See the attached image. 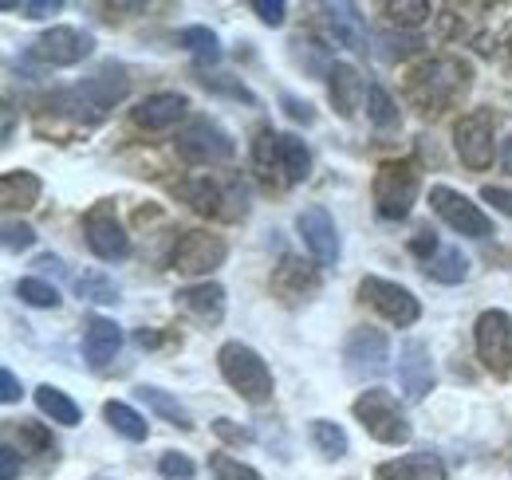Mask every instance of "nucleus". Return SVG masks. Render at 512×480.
<instances>
[{"label": "nucleus", "mask_w": 512, "mask_h": 480, "mask_svg": "<svg viewBox=\"0 0 512 480\" xmlns=\"http://www.w3.org/2000/svg\"><path fill=\"white\" fill-rule=\"evenodd\" d=\"M178 154L193 166H217V162H229L237 154V142H233L229 130H221L213 119H193L178 134Z\"/></svg>", "instance_id": "nucleus-8"}, {"label": "nucleus", "mask_w": 512, "mask_h": 480, "mask_svg": "<svg viewBox=\"0 0 512 480\" xmlns=\"http://www.w3.org/2000/svg\"><path fill=\"white\" fill-rule=\"evenodd\" d=\"M158 469H162L166 477H174V480H190L193 473H197V469H193V461L186 457V453H162Z\"/></svg>", "instance_id": "nucleus-39"}, {"label": "nucleus", "mask_w": 512, "mask_h": 480, "mask_svg": "<svg viewBox=\"0 0 512 480\" xmlns=\"http://www.w3.org/2000/svg\"><path fill=\"white\" fill-rule=\"evenodd\" d=\"M327 99H331V107H335L339 119H355L359 103L367 99L363 75H359L351 63H331V67H327Z\"/></svg>", "instance_id": "nucleus-21"}, {"label": "nucleus", "mask_w": 512, "mask_h": 480, "mask_svg": "<svg viewBox=\"0 0 512 480\" xmlns=\"http://www.w3.org/2000/svg\"><path fill=\"white\" fill-rule=\"evenodd\" d=\"M253 12L264 20V24H272V28H280L284 24V12H288V4L284 0H253Z\"/></svg>", "instance_id": "nucleus-44"}, {"label": "nucleus", "mask_w": 512, "mask_h": 480, "mask_svg": "<svg viewBox=\"0 0 512 480\" xmlns=\"http://www.w3.org/2000/svg\"><path fill=\"white\" fill-rule=\"evenodd\" d=\"M272 292L284 303H304L308 296L320 292V268H312L300 256H284L272 272Z\"/></svg>", "instance_id": "nucleus-18"}, {"label": "nucleus", "mask_w": 512, "mask_h": 480, "mask_svg": "<svg viewBox=\"0 0 512 480\" xmlns=\"http://www.w3.org/2000/svg\"><path fill=\"white\" fill-rule=\"evenodd\" d=\"M493 134H497V119L493 111H469L465 119L453 126V146L461 166L469 170H489L493 166Z\"/></svg>", "instance_id": "nucleus-11"}, {"label": "nucleus", "mask_w": 512, "mask_h": 480, "mask_svg": "<svg viewBox=\"0 0 512 480\" xmlns=\"http://www.w3.org/2000/svg\"><path fill=\"white\" fill-rule=\"evenodd\" d=\"M178 193L186 197V205H193L201 217H213V221H245L249 213V189L237 178H221V174H201L193 181H182Z\"/></svg>", "instance_id": "nucleus-3"}, {"label": "nucleus", "mask_w": 512, "mask_h": 480, "mask_svg": "<svg viewBox=\"0 0 512 480\" xmlns=\"http://www.w3.org/2000/svg\"><path fill=\"white\" fill-rule=\"evenodd\" d=\"M134 394H138V398H142V402H146V406H150L158 418H166L170 425H178V429H193L190 410H186V406H182L174 394H166V390H158V386H138Z\"/></svg>", "instance_id": "nucleus-28"}, {"label": "nucleus", "mask_w": 512, "mask_h": 480, "mask_svg": "<svg viewBox=\"0 0 512 480\" xmlns=\"http://www.w3.org/2000/svg\"><path fill=\"white\" fill-rule=\"evenodd\" d=\"M201 87H209V91H217V95H229V99H241V103H256V95L249 87H241V83H229V79H201Z\"/></svg>", "instance_id": "nucleus-41"}, {"label": "nucleus", "mask_w": 512, "mask_h": 480, "mask_svg": "<svg viewBox=\"0 0 512 480\" xmlns=\"http://www.w3.org/2000/svg\"><path fill=\"white\" fill-rule=\"evenodd\" d=\"M178 44H182L186 52H193L197 60H209V63L221 60V44H217V32H209V28H201V24H193V28H182Z\"/></svg>", "instance_id": "nucleus-33"}, {"label": "nucleus", "mask_w": 512, "mask_h": 480, "mask_svg": "<svg viewBox=\"0 0 512 480\" xmlns=\"http://www.w3.org/2000/svg\"><path fill=\"white\" fill-rule=\"evenodd\" d=\"M343 366L351 378L367 382V378H383L390 370V339L375 327H355L343 343Z\"/></svg>", "instance_id": "nucleus-9"}, {"label": "nucleus", "mask_w": 512, "mask_h": 480, "mask_svg": "<svg viewBox=\"0 0 512 480\" xmlns=\"http://www.w3.org/2000/svg\"><path fill=\"white\" fill-rule=\"evenodd\" d=\"M359 296H363V303H371L383 319L398 323V327H414V323H418V315H422L418 296H414L410 288L394 284V280H383V276H363Z\"/></svg>", "instance_id": "nucleus-12"}, {"label": "nucleus", "mask_w": 512, "mask_h": 480, "mask_svg": "<svg viewBox=\"0 0 512 480\" xmlns=\"http://www.w3.org/2000/svg\"><path fill=\"white\" fill-rule=\"evenodd\" d=\"M95 52V36L83 32V28H67V24H56L48 28L36 44H32V56L48 67H75Z\"/></svg>", "instance_id": "nucleus-15"}, {"label": "nucleus", "mask_w": 512, "mask_h": 480, "mask_svg": "<svg viewBox=\"0 0 512 480\" xmlns=\"http://www.w3.org/2000/svg\"><path fill=\"white\" fill-rule=\"evenodd\" d=\"M16 300H24L28 307H60V292L48 284V280H36V276H24L16 280Z\"/></svg>", "instance_id": "nucleus-34"}, {"label": "nucleus", "mask_w": 512, "mask_h": 480, "mask_svg": "<svg viewBox=\"0 0 512 480\" xmlns=\"http://www.w3.org/2000/svg\"><path fill=\"white\" fill-rule=\"evenodd\" d=\"M296 229H300L304 248L316 256V264H320V268H331V264L339 260V233H335V221H331V213H327L323 205H308V209H300Z\"/></svg>", "instance_id": "nucleus-16"}, {"label": "nucleus", "mask_w": 512, "mask_h": 480, "mask_svg": "<svg viewBox=\"0 0 512 480\" xmlns=\"http://www.w3.org/2000/svg\"><path fill=\"white\" fill-rule=\"evenodd\" d=\"M375 480H446V465L434 453H410L375 469Z\"/></svg>", "instance_id": "nucleus-24"}, {"label": "nucleus", "mask_w": 512, "mask_h": 480, "mask_svg": "<svg viewBox=\"0 0 512 480\" xmlns=\"http://www.w3.org/2000/svg\"><path fill=\"white\" fill-rule=\"evenodd\" d=\"M134 343H138V347H158L162 339H158L154 331H138V335H134Z\"/></svg>", "instance_id": "nucleus-52"}, {"label": "nucleus", "mask_w": 512, "mask_h": 480, "mask_svg": "<svg viewBox=\"0 0 512 480\" xmlns=\"http://www.w3.org/2000/svg\"><path fill=\"white\" fill-rule=\"evenodd\" d=\"M276 162H280V185H300L312 174V154H308V146L296 134H280Z\"/></svg>", "instance_id": "nucleus-26"}, {"label": "nucleus", "mask_w": 512, "mask_h": 480, "mask_svg": "<svg viewBox=\"0 0 512 480\" xmlns=\"http://www.w3.org/2000/svg\"><path fill=\"white\" fill-rule=\"evenodd\" d=\"M280 107H284V111H288V115H292L296 122H316V111H312V103H300L296 95H284V99H280Z\"/></svg>", "instance_id": "nucleus-49"}, {"label": "nucleus", "mask_w": 512, "mask_h": 480, "mask_svg": "<svg viewBox=\"0 0 512 480\" xmlns=\"http://www.w3.org/2000/svg\"><path fill=\"white\" fill-rule=\"evenodd\" d=\"M509 60H512V40H509Z\"/></svg>", "instance_id": "nucleus-54"}, {"label": "nucleus", "mask_w": 512, "mask_h": 480, "mask_svg": "<svg viewBox=\"0 0 512 480\" xmlns=\"http://www.w3.org/2000/svg\"><path fill=\"white\" fill-rule=\"evenodd\" d=\"M174 307L182 315H190L197 327H217L225 319V288L221 284H193V288H182L174 296Z\"/></svg>", "instance_id": "nucleus-20"}, {"label": "nucleus", "mask_w": 512, "mask_h": 480, "mask_svg": "<svg viewBox=\"0 0 512 480\" xmlns=\"http://www.w3.org/2000/svg\"><path fill=\"white\" fill-rule=\"evenodd\" d=\"M383 48H386V60H402V56L418 52V48H422V40H418V36H394V32H386Z\"/></svg>", "instance_id": "nucleus-40"}, {"label": "nucleus", "mask_w": 512, "mask_h": 480, "mask_svg": "<svg viewBox=\"0 0 512 480\" xmlns=\"http://www.w3.org/2000/svg\"><path fill=\"white\" fill-rule=\"evenodd\" d=\"M83 233H87V244H91V252H95L99 260H123L130 252V237L111 201H95V205L87 209Z\"/></svg>", "instance_id": "nucleus-13"}, {"label": "nucleus", "mask_w": 512, "mask_h": 480, "mask_svg": "<svg viewBox=\"0 0 512 480\" xmlns=\"http://www.w3.org/2000/svg\"><path fill=\"white\" fill-rule=\"evenodd\" d=\"M36 406H40V414H48L56 425H79V418H83V410L56 386H40L36 390Z\"/></svg>", "instance_id": "nucleus-30"}, {"label": "nucleus", "mask_w": 512, "mask_h": 480, "mask_svg": "<svg viewBox=\"0 0 512 480\" xmlns=\"http://www.w3.org/2000/svg\"><path fill=\"white\" fill-rule=\"evenodd\" d=\"M32 268H40V272H56V276H60V272H64V260H60V256H52V252H44V256H36V264H32Z\"/></svg>", "instance_id": "nucleus-51"}, {"label": "nucleus", "mask_w": 512, "mask_h": 480, "mask_svg": "<svg viewBox=\"0 0 512 480\" xmlns=\"http://www.w3.org/2000/svg\"><path fill=\"white\" fill-rule=\"evenodd\" d=\"M481 197H485L493 209H501L505 217H512V189H505V185H485Z\"/></svg>", "instance_id": "nucleus-47"}, {"label": "nucleus", "mask_w": 512, "mask_h": 480, "mask_svg": "<svg viewBox=\"0 0 512 480\" xmlns=\"http://www.w3.org/2000/svg\"><path fill=\"white\" fill-rule=\"evenodd\" d=\"M217 366L225 374V382L253 406H264L272 398V370L268 362L256 355L249 343H225L217 351Z\"/></svg>", "instance_id": "nucleus-5"}, {"label": "nucleus", "mask_w": 512, "mask_h": 480, "mask_svg": "<svg viewBox=\"0 0 512 480\" xmlns=\"http://www.w3.org/2000/svg\"><path fill=\"white\" fill-rule=\"evenodd\" d=\"M422 272H426L430 280H438V284H461V280L469 276V256H465L461 248H453V244H442V248L422 264Z\"/></svg>", "instance_id": "nucleus-27"}, {"label": "nucleus", "mask_w": 512, "mask_h": 480, "mask_svg": "<svg viewBox=\"0 0 512 480\" xmlns=\"http://www.w3.org/2000/svg\"><path fill=\"white\" fill-rule=\"evenodd\" d=\"M16 433H20V441H24L28 449H36V453L52 449V433H48L44 425H36V421H20V425H16Z\"/></svg>", "instance_id": "nucleus-38"}, {"label": "nucleus", "mask_w": 512, "mask_h": 480, "mask_svg": "<svg viewBox=\"0 0 512 480\" xmlns=\"http://www.w3.org/2000/svg\"><path fill=\"white\" fill-rule=\"evenodd\" d=\"M473 343H477V359L489 374L497 378H512V315L493 307L477 315L473 327Z\"/></svg>", "instance_id": "nucleus-7"}, {"label": "nucleus", "mask_w": 512, "mask_h": 480, "mask_svg": "<svg viewBox=\"0 0 512 480\" xmlns=\"http://www.w3.org/2000/svg\"><path fill=\"white\" fill-rule=\"evenodd\" d=\"M71 288H75L79 300H87V303H119L115 280H107L103 272H83V276L71 280Z\"/></svg>", "instance_id": "nucleus-32"}, {"label": "nucleus", "mask_w": 512, "mask_h": 480, "mask_svg": "<svg viewBox=\"0 0 512 480\" xmlns=\"http://www.w3.org/2000/svg\"><path fill=\"white\" fill-rule=\"evenodd\" d=\"M501 166L512 174V138H505V146H501Z\"/></svg>", "instance_id": "nucleus-53"}, {"label": "nucleus", "mask_w": 512, "mask_h": 480, "mask_svg": "<svg viewBox=\"0 0 512 480\" xmlns=\"http://www.w3.org/2000/svg\"><path fill=\"white\" fill-rule=\"evenodd\" d=\"M20 477V453L12 445L0 449V480H16Z\"/></svg>", "instance_id": "nucleus-50"}, {"label": "nucleus", "mask_w": 512, "mask_h": 480, "mask_svg": "<svg viewBox=\"0 0 512 480\" xmlns=\"http://www.w3.org/2000/svg\"><path fill=\"white\" fill-rule=\"evenodd\" d=\"M355 418L363 421V429L379 445H406L410 433H414L406 414H402V406H398V398L390 390H383V386H375V390L355 398Z\"/></svg>", "instance_id": "nucleus-6"}, {"label": "nucleus", "mask_w": 512, "mask_h": 480, "mask_svg": "<svg viewBox=\"0 0 512 480\" xmlns=\"http://www.w3.org/2000/svg\"><path fill=\"white\" fill-rule=\"evenodd\" d=\"M225 256H229V244H225V240L193 229V233H182V237H178L170 264H174V272H182V276H209L213 268L225 264Z\"/></svg>", "instance_id": "nucleus-14"}, {"label": "nucleus", "mask_w": 512, "mask_h": 480, "mask_svg": "<svg viewBox=\"0 0 512 480\" xmlns=\"http://www.w3.org/2000/svg\"><path fill=\"white\" fill-rule=\"evenodd\" d=\"M323 20H327L335 44H343L351 52H367V24L355 4H323Z\"/></svg>", "instance_id": "nucleus-23"}, {"label": "nucleus", "mask_w": 512, "mask_h": 480, "mask_svg": "<svg viewBox=\"0 0 512 480\" xmlns=\"http://www.w3.org/2000/svg\"><path fill=\"white\" fill-rule=\"evenodd\" d=\"M130 91V79H127V67L119 63H103L91 79H83L79 87L71 91H60L52 95V111L60 115H71V119H87V122H99L115 103H123Z\"/></svg>", "instance_id": "nucleus-1"}, {"label": "nucleus", "mask_w": 512, "mask_h": 480, "mask_svg": "<svg viewBox=\"0 0 512 480\" xmlns=\"http://www.w3.org/2000/svg\"><path fill=\"white\" fill-rule=\"evenodd\" d=\"M430 205H434V213L446 221L453 233H461V237H493V221H489V213L481 209V205H473L465 193H457V189H449V185H434L430 189Z\"/></svg>", "instance_id": "nucleus-10"}, {"label": "nucleus", "mask_w": 512, "mask_h": 480, "mask_svg": "<svg viewBox=\"0 0 512 480\" xmlns=\"http://www.w3.org/2000/svg\"><path fill=\"white\" fill-rule=\"evenodd\" d=\"M418 189H422V174H418L414 162H406V158L383 162L375 181H371V197H375L379 217L383 221H406L414 201H418Z\"/></svg>", "instance_id": "nucleus-4"}, {"label": "nucleus", "mask_w": 512, "mask_h": 480, "mask_svg": "<svg viewBox=\"0 0 512 480\" xmlns=\"http://www.w3.org/2000/svg\"><path fill=\"white\" fill-rule=\"evenodd\" d=\"M32 244H36V233H32L28 225H12V221L4 225V248H8V252H24V248H32Z\"/></svg>", "instance_id": "nucleus-43"}, {"label": "nucleus", "mask_w": 512, "mask_h": 480, "mask_svg": "<svg viewBox=\"0 0 512 480\" xmlns=\"http://www.w3.org/2000/svg\"><path fill=\"white\" fill-rule=\"evenodd\" d=\"M119 347H123V327L115 323V319H107V315H91L87 319V335H83V355L91 366H107V362L119 355Z\"/></svg>", "instance_id": "nucleus-22"}, {"label": "nucleus", "mask_w": 512, "mask_h": 480, "mask_svg": "<svg viewBox=\"0 0 512 480\" xmlns=\"http://www.w3.org/2000/svg\"><path fill=\"white\" fill-rule=\"evenodd\" d=\"M186 111H190V99L186 95L158 91V95H146L130 111V119H134V126H142V130H170V126H178V122L186 119Z\"/></svg>", "instance_id": "nucleus-19"}, {"label": "nucleus", "mask_w": 512, "mask_h": 480, "mask_svg": "<svg viewBox=\"0 0 512 480\" xmlns=\"http://www.w3.org/2000/svg\"><path fill=\"white\" fill-rule=\"evenodd\" d=\"M465 87H469V67L453 56H434L406 75V99L426 115H442L457 103V95H465Z\"/></svg>", "instance_id": "nucleus-2"}, {"label": "nucleus", "mask_w": 512, "mask_h": 480, "mask_svg": "<svg viewBox=\"0 0 512 480\" xmlns=\"http://www.w3.org/2000/svg\"><path fill=\"white\" fill-rule=\"evenodd\" d=\"M438 248H442V244H438V233H434V229H422L418 237L410 240V252H414V256H418L422 264H426V260H430V256H434Z\"/></svg>", "instance_id": "nucleus-46"}, {"label": "nucleus", "mask_w": 512, "mask_h": 480, "mask_svg": "<svg viewBox=\"0 0 512 480\" xmlns=\"http://www.w3.org/2000/svg\"><path fill=\"white\" fill-rule=\"evenodd\" d=\"M40 193H44V185H40L36 174H28V170H8V174L0 178V205H4L8 213L32 209V205L40 201Z\"/></svg>", "instance_id": "nucleus-25"}, {"label": "nucleus", "mask_w": 512, "mask_h": 480, "mask_svg": "<svg viewBox=\"0 0 512 480\" xmlns=\"http://www.w3.org/2000/svg\"><path fill=\"white\" fill-rule=\"evenodd\" d=\"M103 418H107V425H111L115 433H123L127 441H146V437H150L146 418L134 414L127 402H107V406H103Z\"/></svg>", "instance_id": "nucleus-31"}, {"label": "nucleus", "mask_w": 512, "mask_h": 480, "mask_svg": "<svg viewBox=\"0 0 512 480\" xmlns=\"http://www.w3.org/2000/svg\"><path fill=\"white\" fill-rule=\"evenodd\" d=\"M386 12L402 28H418L422 20H430V4H422V0H394V4H386Z\"/></svg>", "instance_id": "nucleus-37"}, {"label": "nucleus", "mask_w": 512, "mask_h": 480, "mask_svg": "<svg viewBox=\"0 0 512 480\" xmlns=\"http://www.w3.org/2000/svg\"><path fill=\"white\" fill-rule=\"evenodd\" d=\"M367 115H371L375 126H394L398 122V107L390 103V95H386L379 83L367 87Z\"/></svg>", "instance_id": "nucleus-36"}, {"label": "nucleus", "mask_w": 512, "mask_h": 480, "mask_svg": "<svg viewBox=\"0 0 512 480\" xmlns=\"http://www.w3.org/2000/svg\"><path fill=\"white\" fill-rule=\"evenodd\" d=\"M308 437H312V445L320 449L327 461H343V457H347V449H351V441H347L343 425H335V421H327V418L312 421V425H308Z\"/></svg>", "instance_id": "nucleus-29"}, {"label": "nucleus", "mask_w": 512, "mask_h": 480, "mask_svg": "<svg viewBox=\"0 0 512 480\" xmlns=\"http://www.w3.org/2000/svg\"><path fill=\"white\" fill-rule=\"evenodd\" d=\"M0 398H4V402H8V406H12V402H20V398H24V386H20V382H16V374H12V370H8V366H4V370H0Z\"/></svg>", "instance_id": "nucleus-48"}, {"label": "nucleus", "mask_w": 512, "mask_h": 480, "mask_svg": "<svg viewBox=\"0 0 512 480\" xmlns=\"http://www.w3.org/2000/svg\"><path fill=\"white\" fill-rule=\"evenodd\" d=\"M12 12H20L28 20H44V16L60 12V0H20V4H12Z\"/></svg>", "instance_id": "nucleus-42"}, {"label": "nucleus", "mask_w": 512, "mask_h": 480, "mask_svg": "<svg viewBox=\"0 0 512 480\" xmlns=\"http://www.w3.org/2000/svg\"><path fill=\"white\" fill-rule=\"evenodd\" d=\"M209 473L217 480H264L253 465H245V461H237L229 453H209Z\"/></svg>", "instance_id": "nucleus-35"}, {"label": "nucleus", "mask_w": 512, "mask_h": 480, "mask_svg": "<svg viewBox=\"0 0 512 480\" xmlns=\"http://www.w3.org/2000/svg\"><path fill=\"white\" fill-rule=\"evenodd\" d=\"M398 386H402L406 402H422L434 390V359H430V347L426 343L410 339L398 351Z\"/></svg>", "instance_id": "nucleus-17"}, {"label": "nucleus", "mask_w": 512, "mask_h": 480, "mask_svg": "<svg viewBox=\"0 0 512 480\" xmlns=\"http://www.w3.org/2000/svg\"><path fill=\"white\" fill-rule=\"evenodd\" d=\"M213 433H217V437H225V441H233V445H249V441H253V433H249V429H241L237 421H229V418L213 421Z\"/></svg>", "instance_id": "nucleus-45"}]
</instances>
